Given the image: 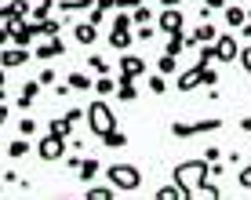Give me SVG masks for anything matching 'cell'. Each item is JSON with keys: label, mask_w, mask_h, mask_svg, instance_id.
I'll return each mask as SVG.
<instances>
[{"label": "cell", "mask_w": 251, "mask_h": 200, "mask_svg": "<svg viewBox=\"0 0 251 200\" xmlns=\"http://www.w3.org/2000/svg\"><path fill=\"white\" fill-rule=\"evenodd\" d=\"M25 153H29V142H25V138H11V146H7V156H15V160H22Z\"/></svg>", "instance_id": "obj_28"}, {"label": "cell", "mask_w": 251, "mask_h": 200, "mask_svg": "<svg viewBox=\"0 0 251 200\" xmlns=\"http://www.w3.org/2000/svg\"><path fill=\"white\" fill-rule=\"evenodd\" d=\"M66 84H69L73 91H95V80H91L88 73H69V76H66Z\"/></svg>", "instance_id": "obj_17"}, {"label": "cell", "mask_w": 251, "mask_h": 200, "mask_svg": "<svg viewBox=\"0 0 251 200\" xmlns=\"http://www.w3.org/2000/svg\"><path fill=\"white\" fill-rule=\"evenodd\" d=\"M7 25V33H11V40L19 48L25 44H33V37H37V22H25V19H11V22H4Z\"/></svg>", "instance_id": "obj_6"}, {"label": "cell", "mask_w": 251, "mask_h": 200, "mask_svg": "<svg viewBox=\"0 0 251 200\" xmlns=\"http://www.w3.org/2000/svg\"><path fill=\"white\" fill-rule=\"evenodd\" d=\"M73 120H69V117H58V120H51V127H48V131L51 135H62V138H69V135H73Z\"/></svg>", "instance_id": "obj_24"}, {"label": "cell", "mask_w": 251, "mask_h": 200, "mask_svg": "<svg viewBox=\"0 0 251 200\" xmlns=\"http://www.w3.org/2000/svg\"><path fill=\"white\" fill-rule=\"evenodd\" d=\"M142 73H146V58H138V55L120 58V76H142Z\"/></svg>", "instance_id": "obj_12"}, {"label": "cell", "mask_w": 251, "mask_h": 200, "mask_svg": "<svg viewBox=\"0 0 251 200\" xmlns=\"http://www.w3.org/2000/svg\"><path fill=\"white\" fill-rule=\"evenodd\" d=\"M150 91H157V95H164V91H168V84H164V73L150 76Z\"/></svg>", "instance_id": "obj_36"}, {"label": "cell", "mask_w": 251, "mask_h": 200, "mask_svg": "<svg viewBox=\"0 0 251 200\" xmlns=\"http://www.w3.org/2000/svg\"><path fill=\"white\" fill-rule=\"evenodd\" d=\"M150 19H153V11H150L146 4H138V7H135V15H131V22H135V25H150Z\"/></svg>", "instance_id": "obj_33"}, {"label": "cell", "mask_w": 251, "mask_h": 200, "mask_svg": "<svg viewBox=\"0 0 251 200\" xmlns=\"http://www.w3.org/2000/svg\"><path fill=\"white\" fill-rule=\"evenodd\" d=\"M37 22V19H33ZM62 33V22L58 19H44V22H37V37H58Z\"/></svg>", "instance_id": "obj_22"}, {"label": "cell", "mask_w": 251, "mask_h": 200, "mask_svg": "<svg viewBox=\"0 0 251 200\" xmlns=\"http://www.w3.org/2000/svg\"><path fill=\"white\" fill-rule=\"evenodd\" d=\"M84 120H88V124H91V131L95 135H106V131H113V127H117V117H113V109H109L106 106V102H91V106H88V117H84Z\"/></svg>", "instance_id": "obj_3"}, {"label": "cell", "mask_w": 251, "mask_h": 200, "mask_svg": "<svg viewBox=\"0 0 251 200\" xmlns=\"http://www.w3.org/2000/svg\"><path fill=\"white\" fill-rule=\"evenodd\" d=\"M37 153H40V160L44 164H55V160H66V138L62 135H44L40 138V146H37Z\"/></svg>", "instance_id": "obj_5"}, {"label": "cell", "mask_w": 251, "mask_h": 200, "mask_svg": "<svg viewBox=\"0 0 251 200\" xmlns=\"http://www.w3.org/2000/svg\"><path fill=\"white\" fill-rule=\"evenodd\" d=\"M211 48H215V58H219V62H237V55H240L233 33H219V40H215Z\"/></svg>", "instance_id": "obj_7"}, {"label": "cell", "mask_w": 251, "mask_h": 200, "mask_svg": "<svg viewBox=\"0 0 251 200\" xmlns=\"http://www.w3.org/2000/svg\"><path fill=\"white\" fill-rule=\"evenodd\" d=\"M237 182H240V189H244V193H251V164H248V168H240Z\"/></svg>", "instance_id": "obj_35"}, {"label": "cell", "mask_w": 251, "mask_h": 200, "mask_svg": "<svg viewBox=\"0 0 251 200\" xmlns=\"http://www.w3.org/2000/svg\"><path fill=\"white\" fill-rule=\"evenodd\" d=\"M240 131H251V117H244V120H240Z\"/></svg>", "instance_id": "obj_47"}, {"label": "cell", "mask_w": 251, "mask_h": 200, "mask_svg": "<svg viewBox=\"0 0 251 200\" xmlns=\"http://www.w3.org/2000/svg\"><path fill=\"white\" fill-rule=\"evenodd\" d=\"M193 88H201V69H197V66L178 76V91H193Z\"/></svg>", "instance_id": "obj_21"}, {"label": "cell", "mask_w": 251, "mask_h": 200, "mask_svg": "<svg viewBox=\"0 0 251 200\" xmlns=\"http://www.w3.org/2000/svg\"><path fill=\"white\" fill-rule=\"evenodd\" d=\"M207 168H211V164H207L204 156H201V160H186V164H178V168L171 171V178H175L178 186L186 189V197L193 200V197H197V189H201L204 182H207Z\"/></svg>", "instance_id": "obj_1"}, {"label": "cell", "mask_w": 251, "mask_h": 200, "mask_svg": "<svg viewBox=\"0 0 251 200\" xmlns=\"http://www.w3.org/2000/svg\"><path fill=\"white\" fill-rule=\"evenodd\" d=\"M215 40H219V29H215V25H197V33L193 37H186V48H201V44H215Z\"/></svg>", "instance_id": "obj_10"}, {"label": "cell", "mask_w": 251, "mask_h": 200, "mask_svg": "<svg viewBox=\"0 0 251 200\" xmlns=\"http://www.w3.org/2000/svg\"><path fill=\"white\" fill-rule=\"evenodd\" d=\"M76 175H80V182H95V175H99V160L95 156H88V160H80V168H76Z\"/></svg>", "instance_id": "obj_19"}, {"label": "cell", "mask_w": 251, "mask_h": 200, "mask_svg": "<svg viewBox=\"0 0 251 200\" xmlns=\"http://www.w3.org/2000/svg\"><path fill=\"white\" fill-rule=\"evenodd\" d=\"M237 62L244 66V73H251V48H244V51H240V55H237Z\"/></svg>", "instance_id": "obj_39"}, {"label": "cell", "mask_w": 251, "mask_h": 200, "mask_svg": "<svg viewBox=\"0 0 251 200\" xmlns=\"http://www.w3.org/2000/svg\"><path fill=\"white\" fill-rule=\"evenodd\" d=\"M157 22H160V33H164V37H168V33H182V25H186V19H182V11H178V7H164Z\"/></svg>", "instance_id": "obj_8"}, {"label": "cell", "mask_w": 251, "mask_h": 200, "mask_svg": "<svg viewBox=\"0 0 251 200\" xmlns=\"http://www.w3.org/2000/svg\"><path fill=\"white\" fill-rule=\"evenodd\" d=\"M37 80H40V88H51V84H55V69H44Z\"/></svg>", "instance_id": "obj_40"}, {"label": "cell", "mask_w": 251, "mask_h": 200, "mask_svg": "<svg viewBox=\"0 0 251 200\" xmlns=\"http://www.w3.org/2000/svg\"><path fill=\"white\" fill-rule=\"evenodd\" d=\"M131 25H135V22H131V15H124V11H120L117 19H113V29H131Z\"/></svg>", "instance_id": "obj_37"}, {"label": "cell", "mask_w": 251, "mask_h": 200, "mask_svg": "<svg viewBox=\"0 0 251 200\" xmlns=\"http://www.w3.org/2000/svg\"><path fill=\"white\" fill-rule=\"evenodd\" d=\"M197 197H207V200H219V197H222V189H219V182H215V178H207L204 186L197 189Z\"/></svg>", "instance_id": "obj_29"}, {"label": "cell", "mask_w": 251, "mask_h": 200, "mask_svg": "<svg viewBox=\"0 0 251 200\" xmlns=\"http://www.w3.org/2000/svg\"><path fill=\"white\" fill-rule=\"evenodd\" d=\"M117 186L109 182V186H88V200H113Z\"/></svg>", "instance_id": "obj_25"}, {"label": "cell", "mask_w": 251, "mask_h": 200, "mask_svg": "<svg viewBox=\"0 0 251 200\" xmlns=\"http://www.w3.org/2000/svg\"><path fill=\"white\" fill-rule=\"evenodd\" d=\"M244 22H248V11H244L240 4H229V7H226V25H233V29H240Z\"/></svg>", "instance_id": "obj_20"}, {"label": "cell", "mask_w": 251, "mask_h": 200, "mask_svg": "<svg viewBox=\"0 0 251 200\" xmlns=\"http://www.w3.org/2000/svg\"><path fill=\"white\" fill-rule=\"evenodd\" d=\"M204 7H207V11H222V7H226V0H204Z\"/></svg>", "instance_id": "obj_43"}, {"label": "cell", "mask_w": 251, "mask_h": 200, "mask_svg": "<svg viewBox=\"0 0 251 200\" xmlns=\"http://www.w3.org/2000/svg\"><path fill=\"white\" fill-rule=\"evenodd\" d=\"M25 15H33V4L29 0H11V4L0 7V19L11 22V19H25Z\"/></svg>", "instance_id": "obj_9"}, {"label": "cell", "mask_w": 251, "mask_h": 200, "mask_svg": "<svg viewBox=\"0 0 251 200\" xmlns=\"http://www.w3.org/2000/svg\"><path fill=\"white\" fill-rule=\"evenodd\" d=\"M201 84H204V88H215V84H219V73H215L211 66H204L201 69Z\"/></svg>", "instance_id": "obj_34"}, {"label": "cell", "mask_w": 251, "mask_h": 200, "mask_svg": "<svg viewBox=\"0 0 251 200\" xmlns=\"http://www.w3.org/2000/svg\"><path fill=\"white\" fill-rule=\"evenodd\" d=\"M106 178L113 182L120 193H135V189L142 186V171H138L135 164H109V168H106Z\"/></svg>", "instance_id": "obj_2"}, {"label": "cell", "mask_w": 251, "mask_h": 200, "mask_svg": "<svg viewBox=\"0 0 251 200\" xmlns=\"http://www.w3.org/2000/svg\"><path fill=\"white\" fill-rule=\"evenodd\" d=\"M157 200H189V197H186V189L171 178V182H164V186L157 189Z\"/></svg>", "instance_id": "obj_14"}, {"label": "cell", "mask_w": 251, "mask_h": 200, "mask_svg": "<svg viewBox=\"0 0 251 200\" xmlns=\"http://www.w3.org/2000/svg\"><path fill=\"white\" fill-rule=\"evenodd\" d=\"M142 0H117V7H138Z\"/></svg>", "instance_id": "obj_45"}, {"label": "cell", "mask_w": 251, "mask_h": 200, "mask_svg": "<svg viewBox=\"0 0 251 200\" xmlns=\"http://www.w3.org/2000/svg\"><path fill=\"white\" fill-rule=\"evenodd\" d=\"M135 37H138V40H153L157 33H153V25H138V33H135Z\"/></svg>", "instance_id": "obj_41"}, {"label": "cell", "mask_w": 251, "mask_h": 200, "mask_svg": "<svg viewBox=\"0 0 251 200\" xmlns=\"http://www.w3.org/2000/svg\"><path fill=\"white\" fill-rule=\"evenodd\" d=\"M131 37H135L131 29H113V33H109V44L120 48V51H127V48H131Z\"/></svg>", "instance_id": "obj_23"}, {"label": "cell", "mask_w": 251, "mask_h": 200, "mask_svg": "<svg viewBox=\"0 0 251 200\" xmlns=\"http://www.w3.org/2000/svg\"><path fill=\"white\" fill-rule=\"evenodd\" d=\"M62 51H66V44L58 37H44V44L37 48V58H44V62H48V58H58Z\"/></svg>", "instance_id": "obj_13"}, {"label": "cell", "mask_w": 251, "mask_h": 200, "mask_svg": "<svg viewBox=\"0 0 251 200\" xmlns=\"http://www.w3.org/2000/svg\"><path fill=\"white\" fill-rule=\"evenodd\" d=\"M37 91H40V80H29V84H22V95H19V109H29V106H33V99H37Z\"/></svg>", "instance_id": "obj_18"}, {"label": "cell", "mask_w": 251, "mask_h": 200, "mask_svg": "<svg viewBox=\"0 0 251 200\" xmlns=\"http://www.w3.org/2000/svg\"><path fill=\"white\" fill-rule=\"evenodd\" d=\"M0 91H4V66H0Z\"/></svg>", "instance_id": "obj_49"}, {"label": "cell", "mask_w": 251, "mask_h": 200, "mask_svg": "<svg viewBox=\"0 0 251 200\" xmlns=\"http://www.w3.org/2000/svg\"><path fill=\"white\" fill-rule=\"evenodd\" d=\"M19 131H22V135H29V131H37V120H19Z\"/></svg>", "instance_id": "obj_42"}, {"label": "cell", "mask_w": 251, "mask_h": 200, "mask_svg": "<svg viewBox=\"0 0 251 200\" xmlns=\"http://www.w3.org/2000/svg\"><path fill=\"white\" fill-rule=\"evenodd\" d=\"M88 69H91V73H99V76H106V73H109V62H106L102 55H91V58H88Z\"/></svg>", "instance_id": "obj_31"}, {"label": "cell", "mask_w": 251, "mask_h": 200, "mask_svg": "<svg viewBox=\"0 0 251 200\" xmlns=\"http://www.w3.org/2000/svg\"><path fill=\"white\" fill-rule=\"evenodd\" d=\"M51 7H55V4H51V0H40V4H33V19H37V22L51 19Z\"/></svg>", "instance_id": "obj_32"}, {"label": "cell", "mask_w": 251, "mask_h": 200, "mask_svg": "<svg viewBox=\"0 0 251 200\" xmlns=\"http://www.w3.org/2000/svg\"><path fill=\"white\" fill-rule=\"evenodd\" d=\"M0 124H7V106L0 102Z\"/></svg>", "instance_id": "obj_46"}, {"label": "cell", "mask_w": 251, "mask_h": 200, "mask_svg": "<svg viewBox=\"0 0 251 200\" xmlns=\"http://www.w3.org/2000/svg\"><path fill=\"white\" fill-rule=\"evenodd\" d=\"M204 160H207V164L222 160V150H219V146H207V150H204Z\"/></svg>", "instance_id": "obj_38"}, {"label": "cell", "mask_w": 251, "mask_h": 200, "mask_svg": "<svg viewBox=\"0 0 251 200\" xmlns=\"http://www.w3.org/2000/svg\"><path fill=\"white\" fill-rule=\"evenodd\" d=\"M240 33H244V37L251 40V22H244V25H240Z\"/></svg>", "instance_id": "obj_48"}, {"label": "cell", "mask_w": 251, "mask_h": 200, "mask_svg": "<svg viewBox=\"0 0 251 200\" xmlns=\"http://www.w3.org/2000/svg\"><path fill=\"white\" fill-rule=\"evenodd\" d=\"M219 127H222V120H215V117H207V120H193V124H186V120H175V124H171V135H175V138H189V135L219 131Z\"/></svg>", "instance_id": "obj_4"}, {"label": "cell", "mask_w": 251, "mask_h": 200, "mask_svg": "<svg viewBox=\"0 0 251 200\" xmlns=\"http://www.w3.org/2000/svg\"><path fill=\"white\" fill-rule=\"evenodd\" d=\"M102 146H109V150H120V146H127V138H124V131H117V127H113V131L102 135Z\"/></svg>", "instance_id": "obj_27"}, {"label": "cell", "mask_w": 251, "mask_h": 200, "mask_svg": "<svg viewBox=\"0 0 251 200\" xmlns=\"http://www.w3.org/2000/svg\"><path fill=\"white\" fill-rule=\"evenodd\" d=\"M95 91L99 95H117V80H109V73L99 76V80H95Z\"/></svg>", "instance_id": "obj_30"}, {"label": "cell", "mask_w": 251, "mask_h": 200, "mask_svg": "<svg viewBox=\"0 0 251 200\" xmlns=\"http://www.w3.org/2000/svg\"><path fill=\"white\" fill-rule=\"evenodd\" d=\"M25 62H29V51H25V48H11V51L0 55V66H4V69H19Z\"/></svg>", "instance_id": "obj_11"}, {"label": "cell", "mask_w": 251, "mask_h": 200, "mask_svg": "<svg viewBox=\"0 0 251 200\" xmlns=\"http://www.w3.org/2000/svg\"><path fill=\"white\" fill-rule=\"evenodd\" d=\"M157 69H160L164 76H171V73H175V69H178V58H175V55H168V51H164V55L157 58Z\"/></svg>", "instance_id": "obj_26"}, {"label": "cell", "mask_w": 251, "mask_h": 200, "mask_svg": "<svg viewBox=\"0 0 251 200\" xmlns=\"http://www.w3.org/2000/svg\"><path fill=\"white\" fill-rule=\"evenodd\" d=\"M73 37H76V44H95V37H99V25L95 22H80L73 29Z\"/></svg>", "instance_id": "obj_16"}, {"label": "cell", "mask_w": 251, "mask_h": 200, "mask_svg": "<svg viewBox=\"0 0 251 200\" xmlns=\"http://www.w3.org/2000/svg\"><path fill=\"white\" fill-rule=\"evenodd\" d=\"M117 99H120V102H135V99H138L135 76H120V80H117Z\"/></svg>", "instance_id": "obj_15"}, {"label": "cell", "mask_w": 251, "mask_h": 200, "mask_svg": "<svg viewBox=\"0 0 251 200\" xmlns=\"http://www.w3.org/2000/svg\"><path fill=\"white\" fill-rule=\"evenodd\" d=\"M7 40H11V33H7V25H0V48H4Z\"/></svg>", "instance_id": "obj_44"}]
</instances>
